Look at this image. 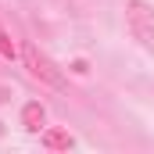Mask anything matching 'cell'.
Returning <instances> with one entry per match:
<instances>
[{"instance_id":"6da1fadb","label":"cell","mask_w":154,"mask_h":154,"mask_svg":"<svg viewBox=\"0 0 154 154\" xmlns=\"http://www.w3.org/2000/svg\"><path fill=\"white\" fill-rule=\"evenodd\" d=\"M125 22H129L133 39L154 54V7L147 0H125Z\"/></svg>"},{"instance_id":"7a4b0ae2","label":"cell","mask_w":154,"mask_h":154,"mask_svg":"<svg viewBox=\"0 0 154 154\" xmlns=\"http://www.w3.org/2000/svg\"><path fill=\"white\" fill-rule=\"evenodd\" d=\"M22 61H25V68L32 72V75L39 79V82H47L50 90H65L68 82H65V75H61V68L39 50V47H32V43H25L22 47Z\"/></svg>"},{"instance_id":"3957f363","label":"cell","mask_w":154,"mask_h":154,"mask_svg":"<svg viewBox=\"0 0 154 154\" xmlns=\"http://www.w3.org/2000/svg\"><path fill=\"white\" fill-rule=\"evenodd\" d=\"M22 122H25V129L39 133V129H43V104H25V111H22Z\"/></svg>"},{"instance_id":"277c9868","label":"cell","mask_w":154,"mask_h":154,"mask_svg":"<svg viewBox=\"0 0 154 154\" xmlns=\"http://www.w3.org/2000/svg\"><path fill=\"white\" fill-rule=\"evenodd\" d=\"M43 140H47V147H72V136L68 133H47Z\"/></svg>"},{"instance_id":"5b68a950","label":"cell","mask_w":154,"mask_h":154,"mask_svg":"<svg viewBox=\"0 0 154 154\" xmlns=\"http://www.w3.org/2000/svg\"><path fill=\"white\" fill-rule=\"evenodd\" d=\"M0 54H4V57H14V43L7 39V32H4V25H0Z\"/></svg>"}]
</instances>
